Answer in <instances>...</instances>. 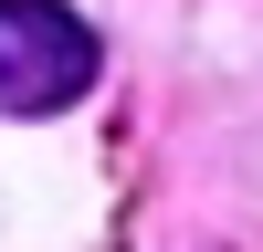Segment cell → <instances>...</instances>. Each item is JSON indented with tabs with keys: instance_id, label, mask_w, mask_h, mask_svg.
Masks as SVG:
<instances>
[{
	"instance_id": "1",
	"label": "cell",
	"mask_w": 263,
	"mask_h": 252,
	"mask_svg": "<svg viewBox=\"0 0 263 252\" xmlns=\"http://www.w3.org/2000/svg\"><path fill=\"white\" fill-rule=\"evenodd\" d=\"M95 95V32L63 0H0V116H63Z\"/></svg>"
}]
</instances>
